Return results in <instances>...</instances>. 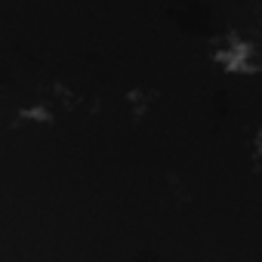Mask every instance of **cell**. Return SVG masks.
Returning <instances> with one entry per match:
<instances>
[{
  "instance_id": "obj_1",
  "label": "cell",
  "mask_w": 262,
  "mask_h": 262,
  "mask_svg": "<svg viewBox=\"0 0 262 262\" xmlns=\"http://www.w3.org/2000/svg\"><path fill=\"white\" fill-rule=\"evenodd\" d=\"M213 62L228 71V74H259L262 71V53L253 40L241 37V34H228L216 53H213Z\"/></svg>"
},
{
  "instance_id": "obj_2",
  "label": "cell",
  "mask_w": 262,
  "mask_h": 262,
  "mask_svg": "<svg viewBox=\"0 0 262 262\" xmlns=\"http://www.w3.org/2000/svg\"><path fill=\"white\" fill-rule=\"evenodd\" d=\"M151 102H155V93H151V90H129V93H126V105H129L133 120H142V117L148 114Z\"/></svg>"
},
{
  "instance_id": "obj_3",
  "label": "cell",
  "mask_w": 262,
  "mask_h": 262,
  "mask_svg": "<svg viewBox=\"0 0 262 262\" xmlns=\"http://www.w3.org/2000/svg\"><path fill=\"white\" fill-rule=\"evenodd\" d=\"M22 120L25 123H53V105H47V102L28 105V108H22Z\"/></svg>"
},
{
  "instance_id": "obj_4",
  "label": "cell",
  "mask_w": 262,
  "mask_h": 262,
  "mask_svg": "<svg viewBox=\"0 0 262 262\" xmlns=\"http://www.w3.org/2000/svg\"><path fill=\"white\" fill-rule=\"evenodd\" d=\"M250 161L256 164V167H262V126L253 133V139H250Z\"/></svg>"
},
{
  "instance_id": "obj_5",
  "label": "cell",
  "mask_w": 262,
  "mask_h": 262,
  "mask_svg": "<svg viewBox=\"0 0 262 262\" xmlns=\"http://www.w3.org/2000/svg\"><path fill=\"white\" fill-rule=\"evenodd\" d=\"M53 96L62 102V108H74V96H71V90H65L62 83H56V90H53Z\"/></svg>"
}]
</instances>
